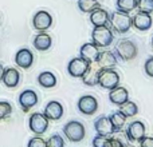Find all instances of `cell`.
<instances>
[{"instance_id":"24","label":"cell","mask_w":153,"mask_h":147,"mask_svg":"<svg viewBox=\"0 0 153 147\" xmlns=\"http://www.w3.org/2000/svg\"><path fill=\"white\" fill-rule=\"evenodd\" d=\"M118 111L125 116V118H133L138 112V106L132 100H126L125 103L118 106Z\"/></svg>"},{"instance_id":"33","label":"cell","mask_w":153,"mask_h":147,"mask_svg":"<svg viewBox=\"0 0 153 147\" xmlns=\"http://www.w3.org/2000/svg\"><path fill=\"white\" fill-rule=\"evenodd\" d=\"M144 71L149 76V78H153V56H149L148 59L144 63Z\"/></svg>"},{"instance_id":"8","label":"cell","mask_w":153,"mask_h":147,"mask_svg":"<svg viewBox=\"0 0 153 147\" xmlns=\"http://www.w3.org/2000/svg\"><path fill=\"white\" fill-rule=\"evenodd\" d=\"M78 110L83 115H94L98 110V100L93 95H83L78 100Z\"/></svg>"},{"instance_id":"13","label":"cell","mask_w":153,"mask_h":147,"mask_svg":"<svg viewBox=\"0 0 153 147\" xmlns=\"http://www.w3.org/2000/svg\"><path fill=\"white\" fill-rule=\"evenodd\" d=\"M95 63L100 66L101 70H109V68H114L118 63V59H117L116 54L111 52V51H100V55H98Z\"/></svg>"},{"instance_id":"25","label":"cell","mask_w":153,"mask_h":147,"mask_svg":"<svg viewBox=\"0 0 153 147\" xmlns=\"http://www.w3.org/2000/svg\"><path fill=\"white\" fill-rule=\"evenodd\" d=\"M116 8L120 12L129 13L137 8V0H116Z\"/></svg>"},{"instance_id":"20","label":"cell","mask_w":153,"mask_h":147,"mask_svg":"<svg viewBox=\"0 0 153 147\" xmlns=\"http://www.w3.org/2000/svg\"><path fill=\"white\" fill-rule=\"evenodd\" d=\"M109 100L113 104L120 106L122 103H125L126 100H129V92H128V90L125 87L118 86L116 88L110 90V92H109Z\"/></svg>"},{"instance_id":"21","label":"cell","mask_w":153,"mask_h":147,"mask_svg":"<svg viewBox=\"0 0 153 147\" xmlns=\"http://www.w3.org/2000/svg\"><path fill=\"white\" fill-rule=\"evenodd\" d=\"M1 80L7 87L13 88V87H16L19 84V82H20V74H19L18 70L12 68V67H11V68H5L4 74H3V76H1Z\"/></svg>"},{"instance_id":"27","label":"cell","mask_w":153,"mask_h":147,"mask_svg":"<svg viewBox=\"0 0 153 147\" xmlns=\"http://www.w3.org/2000/svg\"><path fill=\"white\" fill-rule=\"evenodd\" d=\"M98 7H100V1L98 0H78V8L83 13L93 12Z\"/></svg>"},{"instance_id":"9","label":"cell","mask_w":153,"mask_h":147,"mask_svg":"<svg viewBox=\"0 0 153 147\" xmlns=\"http://www.w3.org/2000/svg\"><path fill=\"white\" fill-rule=\"evenodd\" d=\"M32 26L35 29L45 32L53 26V16L47 11H38L32 18Z\"/></svg>"},{"instance_id":"32","label":"cell","mask_w":153,"mask_h":147,"mask_svg":"<svg viewBox=\"0 0 153 147\" xmlns=\"http://www.w3.org/2000/svg\"><path fill=\"white\" fill-rule=\"evenodd\" d=\"M108 138L109 137H103V135H98L97 134L94 138H93V142H91L93 147H105Z\"/></svg>"},{"instance_id":"29","label":"cell","mask_w":153,"mask_h":147,"mask_svg":"<svg viewBox=\"0 0 153 147\" xmlns=\"http://www.w3.org/2000/svg\"><path fill=\"white\" fill-rule=\"evenodd\" d=\"M47 147H65V140L59 134H54L46 140Z\"/></svg>"},{"instance_id":"38","label":"cell","mask_w":153,"mask_h":147,"mask_svg":"<svg viewBox=\"0 0 153 147\" xmlns=\"http://www.w3.org/2000/svg\"><path fill=\"white\" fill-rule=\"evenodd\" d=\"M152 46H153V36H152Z\"/></svg>"},{"instance_id":"4","label":"cell","mask_w":153,"mask_h":147,"mask_svg":"<svg viewBox=\"0 0 153 147\" xmlns=\"http://www.w3.org/2000/svg\"><path fill=\"white\" fill-rule=\"evenodd\" d=\"M63 134L70 142H81L86 137V129L79 121H70L63 126Z\"/></svg>"},{"instance_id":"37","label":"cell","mask_w":153,"mask_h":147,"mask_svg":"<svg viewBox=\"0 0 153 147\" xmlns=\"http://www.w3.org/2000/svg\"><path fill=\"white\" fill-rule=\"evenodd\" d=\"M124 147H134V146H133V145H130V143H128V145H125Z\"/></svg>"},{"instance_id":"18","label":"cell","mask_w":153,"mask_h":147,"mask_svg":"<svg viewBox=\"0 0 153 147\" xmlns=\"http://www.w3.org/2000/svg\"><path fill=\"white\" fill-rule=\"evenodd\" d=\"M109 18H110V13H109L105 8L98 7V8H95L93 12H90V23L94 27L108 26Z\"/></svg>"},{"instance_id":"10","label":"cell","mask_w":153,"mask_h":147,"mask_svg":"<svg viewBox=\"0 0 153 147\" xmlns=\"http://www.w3.org/2000/svg\"><path fill=\"white\" fill-rule=\"evenodd\" d=\"M87 67H89V63L85 59H82L81 56H76V58H73L69 62V64H67V72L73 78H82L83 74L86 72Z\"/></svg>"},{"instance_id":"14","label":"cell","mask_w":153,"mask_h":147,"mask_svg":"<svg viewBox=\"0 0 153 147\" xmlns=\"http://www.w3.org/2000/svg\"><path fill=\"white\" fill-rule=\"evenodd\" d=\"M101 71H102V70L100 68V66H98L95 62L94 63H89V67H87L86 72H85L83 76L81 78L82 82H83V84H86V86H89V87L97 86Z\"/></svg>"},{"instance_id":"17","label":"cell","mask_w":153,"mask_h":147,"mask_svg":"<svg viewBox=\"0 0 153 147\" xmlns=\"http://www.w3.org/2000/svg\"><path fill=\"white\" fill-rule=\"evenodd\" d=\"M43 114L46 115V118L48 121H59L63 116V106L56 100H51L45 107Z\"/></svg>"},{"instance_id":"15","label":"cell","mask_w":153,"mask_h":147,"mask_svg":"<svg viewBox=\"0 0 153 147\" xmlns=\"http://www.w3.org/2000/svg\"><path fill=\"white\" fill-rule=\"evenodd\" d=\"M36 103H38V94L34 90H24L19 95V104L23 108L24 112H27L30 108L36 106Z\"/></svg>"},{"instance_id":"34","label":"cell","mask_w":153,"mask_h":147,"mask_svg":"<svg viewBox=\"0 0 153 147\" xmlns=\"http://www.w3.org/2000/svg\"><path fill=\"white\" fill-rule=\"evenodd\" d=\"M105 147H124V145L118 139H116L114 137H109L108 140H106Z\"/></svg>"},{"instance_id":"30","label":"cell","mask_w":153,"mask_h":147,"mask_svg":"<svg viewBox=\"0 0 153 147\" xmlns=\"http://www.w3.org/2000/svg\"><path fill=\"white\" fill-rule=\"evenodd\" d=\"M12 112V106L8 102H0V119L7 118Z\"/></svg>"},{"instance_id":"7","label":"cell","mask_w":153,"mask_h":147,"mask_svg":"<svg viewBox=\"0 0 153 147\" xmlns=\"http://www.w3.org/2000/svg\"><path fill=\"white\" fill-rule=\"evenodd\" d=\"M145 124L143 123L141 121H133L130 122L129 124H128L126 130H125V132H126V137L128 139H129L130 143L133 142H140L141 139H143L144 137H145Z\"/></svg>"},{"instance_id":"11","label":"cell","mask_w":153,"mask_h":147,"mask_svg":"<svg viewBox=\"0 0 153 147\" xmlns=\"http://www.w3.org/2000/svg\"><path fill=\"white\" fill-rule=\"evenodd\" d=\"M94 130L98 135H103V137H111L116 132L109 116H105V115L98 116L94 121Z\"/></svg>"},{"instance_id":"36","label":"cell","mask_w":153,"mask_h":147,"mask_svg":"<svg viewBox=\"0 0 153 147\" xmlns=\"http://www.w3.org/2000/svg\"><path fill=\"white\" fill-rule=\"evenodd\" d=\"M4 66H3L1 63H0V79H1V76H3V74H4Z\"/></svg>"},{"instance_id":"12","label":"cell","mask_w":153,"mask_h":147,"mask_svg":"<svg viewBox=\"0 0 153 147\" xmlns=\"http://www.w3.org/2000/svg\"><path fill=\"white\" fill-rule=\"evenodd\" d=\"M153 24V19L151 13H145V12H137L134 16L132 18V27H134L138 31H148L152 28Z\"/></svg>"},{"instance_id":"6","label":"cell","mask_w":153,"mask_h":147,"mask_svg":"<svg viewBox=\"0 0 153 147\" xmlns=\"http://www.w3.org/2000/svg\"><path fill=\"white\" fill-rule=\"evenodd\" d=\"M28 126H30V130H31L34 134L42 135V134H45L48 129V119L46 118L45 114L34 112L31 116H30Z\"/></svg>"},{"instance_id":"2","label":"cell","mask_w":153,"mask_h":147,"mask_svg":"<svg viewBox=\"0 0 153 147\" xmlns=\"http://www.w3.org/2000/svg\"><path fill=\"white\" fill-rule=\"evenodd\" d=\"M114 54H116L117 59L122 62H129L137 56L138 48L136 46V43L130 39H122L114 47Z\"/></svg>"},{"instance_id":"35","label":"cell","mask_w":153,"mask_h":147,"mask_svg":"<svg viewBox=\"0 0 153 147\" xmlns=\"http://www.w3.org/2000/svg\"><path fill=\"white\" fill-rule=\"evenodd\" d=\"M138 143H140V147H153V138L144 137Z\"/></svg>"},{"instance_id":"16","label":"cell","mask_w":153,"mask_h":147,"mask_svg":"<svg viewBox=\"0 0 153 147\" xmlns=\"http://www.w3.org/2000/svg\"><path fill=\"white\" fill-rule=\"evenodd\" d=\"M98 55H100V47H97L93 42L82 44L81 50H79V56L85 59L87 63H94L97 60Z\"/></svg>"},{"instance_id":"5","label":"cell","mask_w":153,"mask_h":147,"mask_svg":"<svg viewBox=\"0 0 153 147\" xmlns=\"http://www.w3.org/2000/svg\"><path fill=\"white\" fill-rule=\"evenodd\" d=\"M120 75L114 68L102 70L100 74V79H98V84L105 90H113L120 86Z\"/></svg>"},{"instance_id":"3","label":"cell","mask_w":153,"mask_h":147,"mask_svg":"<svg viewBox=\"0 0 153 147\" xmlns=\"http://www.w3.org/2000/svg\"><path fill=\"white\" fill-rule=\"evenodd\" d=\"M114 35L110 27L108 26H101V27H94L91 31V42L94 43L97 47L100 48H106L113 43Z\"/></svg>"},{"instance_id":"19","label":"cell","mask_w":153,"mask_h":147,"mask_svg":"<svg viewBox=\"0 0 153 147\" xmlns=\"http://www.w3.org/2000/svg\"><path fill=\"white\" fill-rule=\"evenodd\" d=\"M15 63L20 68H30L34 63V54L28 48H22L15 55Z\"/></svg>"},{"instance_id":"23","label":"cell","mask_w":153,"mask_h":147,"mask_svg":"<svg viewBox=\"0 0 153 147\" xmlns=\"http://www.w3.org/2000/svg\"><path fill=\"white\" fill-rule=\"evenodd\" d=\"M38 83L45 88H53L56 86V76L50 71H43L38 76Z\"/></svg>"},{"instance_id":"26","label":"cell","mask_w":153,"mask_h":147,"mask_svg":"<svg viewBox=\"0 0 153 147\" xmlns=\"http://www.w3.org/2000/svg\"><path fill=\"white\" fill-rule=\"evenodd\" d=\"M109 119H110V122H111V124H113L116 131L122 130L125 126V123H126V118H125L120 111H116V112L110 114V115H109Z\"/></svg>"},{"instance_id":"31","label":"cell","mask_w":153,"mask_h":147,"mask_svg":"<svg viewBox=\"0 0 153 147\" xmlns=\"http://www.w3.org/2000/svg\"><path fill=\"white\" fill-rule=\"evenodd\" d=\"M27 147H47L46 146V140L40 137H34L28 140Z\"/></svg>"},{"instance_id":"1","label":"cell","mask_w":153,"mask_h":147,"mask_svg":"<svg viewBox=\"0 0 153 147\" xmlns=\"http://www.w3.org/2000/svg\"><path fill=\"white\" fill-rule=\"evenodd\" d=\"M109 26H110L111 31L117 32V34H126L132 28V18L129 13L116 11V12L110 13Z\"/></svg>"},{"instance_id":"22","label":"cell","mask_w":153,"mask_h":147,"mask_svg":"<svg viewBox=\"0 0 153 147\" xmlns=\"http://www.w3.org/2000/svg\"><path fill=\"white\" fill-rule=\"evenodd\" d=\"M53 44V39L46 32H40L34 37V47L38 51H47Z\"/></svg>"},{"instance_id":"28","label":"cell","mask_w":153,"mask_h":147,"mask_svg":"<svg viewBox=\"0 0 153 147\" xmlns=\"http://www.w3.org/2000/svg\"><path fill=\"white\" fill-rule=\"evenodd\" d=\"M138 12L152 13L153 12V0H137Z\"/></svg>"}]
</instances>
